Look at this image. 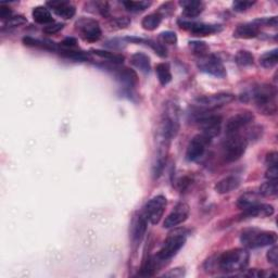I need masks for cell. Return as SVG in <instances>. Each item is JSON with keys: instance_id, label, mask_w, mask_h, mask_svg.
I'll return each instance as SVG.
<instances>
[{"instance_id": "44", "label": "cell", "mask_w": 278, "mask_h": 278, "mask_svg": "<svg viewBox=\"0 0 278 278\" xmlns=\"http://www.w3.org/2000/svg\"><path fill=\"white\" fill-rule=\"evenodd\" d=\"M265 176H266L267 179H269V181H277V177H278V167H277V166L270 167L269 168H267Z\"/></svg>"}, {"instance_id": "45", "label": "cell", "mask_w": 278, "mask_h": 278, "mask_svg": "<svg viewBox=\"0 0 278 278\" xmlns=\"http://www.w3.org/2000/svg\"><path fill=\"white\" fill-rule=\"evenodd\" d=\"M277 157H278V154H277L276 151H273V152H270L269 154H267L266 160H265L266 166L269 167L277 166Z\"/></svg>"}, {"instance_id": "23", "label": "cell", "mask_w": 278, "mask_h": 278, "mask_svg": "<svg viewBox=\"0 0 278 278\" xmlns=\"http://www.w3.org/2000/svg\"><path fill=\"white\" fill-rule=\"evenodd\" d=\"M33 19L36 23L42 24V25H49L54 23V18L51 15L49 9H47L44 6H38L33 9Z\"/></svg>"}, {"instance_id": "13", "label": "cell", "mask_w": 278, "mask_h": 278, "mask_svg": "<svg viewBox=\"0 0 278 278\" xmlns=\"http://www.w3.org/2000/svg\"><path fill=\"white\" fill-rule=\"evenodd\" d=\"M254 115L250 111H243L237 113L228 118L225 125L226 135H233V134H238L243 128L248 126L250 123L253 122Z\"/></svg>"}, {"instance_id": "9", "label": "cell", "mask_w": 278, "mask_h": 278, "mask_svg": "<svg viewBox=\"0 0 278 278\" xmlns=\"http://www.w3.org/2000/svg\"><path fill=\"white\" fill-rule=\"evenodd\" d=\"M198 68L204 73L210 74L215 77L223 79L226 76L225 66L218 56L215 55H204L200 56L198 61Z\"/></svg>"}, {"instance_id": "41", "label": "cell", "mask_w": 278, "mask_h": 278, "mask_svg": "<svg viewBox=\"0 0 278 278\" xmlns=\"http://www.w3.org/2000/svg\"><path fill=\"white\" fill-rule=\"evenodd\" d=\"M267 260H269L270 263H272L273 265H277L278 264V248L277 246H273L272 248L267 251V254H266Z\"/></svg>"}, {"instance_id": "39", "label": "cell", "mask_w": 278, "mask_h": 278, "mask_svg": "<svg viewBox=\"0 0 278 278\" xmlns=\"http://www.w3.org/2000/svg\"><path fill=\"white\" fill-rule=\"evenodd\" d=\"M254 3V1H235L233 3V8L237 12H244L246 10L250 9Z\"/></svg>"}, {"instance_id": "3", "label": "cell", "mask_w": 278, "mask_h": 278, "mask_svg": "<svg viewBox=\"0 0 278 278\" xmlns=\"http://www.w3.org/2000/svg\"><path fill=\"white\" fill-rule=\"evenodd\" d=\"M179 130V110L176 104L167 102L164 107V111L161 118V125L159 130V137L172 140V138L177 135Z\"/></svg>"}, {"instance_id": "11", "label": "cell", "mask_w": 278, "mask_h": 278, "mask_svg": "<svg viewBox=\"0 0 278 278\" xmlns=\"http://www.w3.org/2000/svg\"><path fill=\"white\" fill-rule=\"evenodd\" d=\"M212 139L204 136L203 134L195 135L187 146L186 159L190 162H197L203 157L208 146Z\"/></svg>"}, {"instance_id": "20", "label": "cell", "mask_w": 278, "mask_h": 278, "mask_svg": "<svg viewBox=\"0 0 278 278\" xmlns=\"http://www.w3.org/2000/svg\"><path fill=\"white\" fill-rule=\"evenodd\" d=\"M148 221L141 213L135 216L132 222V238L134 243H139L143 238L147 230Z\"/></svg>"}, {"instance_id": "42", "label": "cell", "mask_w": 278, "mask_h": 278, "mask_svg": "<svg viewBox=\"0 0 278 278\" xmlns=\"http://www.w3.org/2000/svg\"><path fill=\"white\" fill-rule=\"evenodd\" d=\"M131 24V20L124 17V18H116V19H113L112 20V25L115 28H127L128 25Z\"/></svg>"}, {"instance_id": "36", "label": "cell", "mask_w": 278, "mask_h": 278, "mask_svg": "<svg viewBox=\"0 0 278 278\" xmlns=\"http://www.w3.org/2000/svg\"><path fill=\"white\" fill-rule=\"evenodd\" d=\"M190 47H192L195 55H198L200 56L207 55L208 46L205 45V43H202V42H190Z\"/></svg>"}, {"instance_id": "37", "label": "cell", "mask_w": 278, "mask_h": 278, "mask_svg": "<svg viewBox=\"0 0 278 278\" xmlns=\"http://www.w3.org/2000/svg\"><path fill=\"white\" fill-rule=\"evenodd\" d=\"M143 42L147 43V45L150 46V47L156 51V54H158L160 56H162V58H164V56H167V49L166 47L162 44H159V43H156V42H153V40H143Z\"/></svg>"}, {"instance_id": "16", "label": "cell", "mask_w": 278, "mask_h": 278, "mask_svg": "<svg viewBox=\"0 0 278 278\" xmlns=\"http://www.w3.org/2000/svg\"><path fill=\"white\" fill-rule=\"evenodd\" d=\"M47 6L53 9V11L59 15V17L63 18L65 20L72 19L76 13L75 7L70 1H64V0H56V1H49L47 2Z\"/></svg>"}, {"instance_id": "29", "label": "cell", "mask_w": 278, "mask_h": 278, "mask_svg": "<svg viewBox=\"0 0 278 278\" xmlns=\"http://www.w3.org/2000/svg\"><path fill=\"white\" fill-rule=\"evenodd\" d=\"M23 43L27 46H29V47H37V48L47 49V50H56V44L50 42V40H40V39H36L33 37H24Z\"/></svg>"}, {"instance_id": "4", "label": "cell", "mask_w": 278, "mask_h": 278, "mask_svg": "<svg viewBox=\"0 0 278 278\" xmlns=\"http://www.w3.org/2000/svg\"><path fill=\"white\" fill-rule=\"evenodd\" d=\"M277 235L275 231L261 230L257 228L245 229L240 236V241L246 248L257 249L276 243Z\"/></svg>"}, {"instance_id": "7", "label": "cell", "mask_w": 278, "mask_h": 278, "mask_svg": "<svg viewBox=\"0 0 278 278\" xmlns=\"http://www.w3.org/2000/svg\"><path fill=\"white\" fill-rule=\"evenodd\" d=\"M167 200L164 195H156L146 203L141 214L145 216L148 223L156 225L160 222L166 212Z\"/></svg>"}, {"instance_id": "19", "label": "cell", "mask_w": 278, "mask_h": 278, "mask_svg": "<svg viewBox=\"0 0 278 278\" xmlns=\"http://www.w3.org/2000/svg\"><path fill=\"white\" fill-rule=\"evenodd\" d=\"M260 33V25L255 21L251 23H245L237 27L234 32V37L241 39L255 38Z\"/></svg>"}, {"instance_id": "5", "label": "cell", "mask_w": 278, "mask_h": 278, "mask_svg": "<svg viewBox=\"0 0 278 278\" xmlns=\"http://www.w3.org/2000/svg\"><path fill=\"white\" fill-rule=\"evenodd\" d=\"M187 234L184 229H175L168 234L167 238L164 241L161 249L156 255V259L159 262H166L171 260L173 256L177 254L184 245L186 244Z\"/></svg>"}, {"instance_id": "21", "label": "cell", "mask_w": 278, "mask_h": 278, "mask_svg": "<svg viewBox=\"0 0 278 278\" xmlns=\"http://www.w3.org/2000/svg\"><path fill=\"white\" fill-rule=\"evenodd\" d=\"M115 77L117 81H120L122 84H124L126 87H135L138 84V76L135 71L127 68L116 69Z\"/></svg>"}, {"instance_id": "15", "label": "cell", "mask_w": 278, "mask_h": 278, "mask_svg": "<svg viewBox=\"0 0 278 278\" xmlns=\"http://www.w3.org/2000/svg\"><path fill=\"white\" fill-rule=\"evenodd\" d=\"M178 24L181 28L189 29L194 35L195 36H208L211 34L219 33L222 30V27L216 24H207V23H195V22H188V21H182L179 20Z\"/></svg>"}, {"instance_id": "18", "label": "cell", "mask_w": 278, "mask_h": 278, "mask_svg": "<svg viewBox=\"0 0 278 278\" xmlns=\"http://www.w3.org/2000/svg\"><path fill=\"white\" fill-rule=\"evenodd\" d=\"M240 184H241V179L238 176H236V175H229V176H226L216 183L215 190L216 193H219L221 195L229 194L231 192H234V190L238 189Z\"/></svg>"}, {"instance_id": "25", "label": "cell", "mask_w": 278, "mask_h": 278, "mask_svg": "<svg viewBox=\"0 0 278 278\" xmlns=\"http://www.w3.org/2000/svg\"><path fill=\"white\" fill-rule=\"evenodd\" d=\"M163 15L160 12L150 13L142 19L141 27L146 30H154L160 27Z\"/></svg>"}, {"instance_id": "33", "label": "cell", "mask_w": 278, "mask_h": 278, "mask_svg": "<svg viewBox=\"0 0 278 278\" xmlns=\"http://www.w3.org/2000/svg\"><path fill=\"white\" fill-rule=\"evenodd\" d=\"M277 181H267L261 185L259 195H264V197H273L277 195Z\"/></svg>"}, {"instance_id": "47", "label": "cell", "mask_w": 278, "mask_h": 278, "mask_svg": "<svg viewBox=\"0 0 278 278\" xmlns=\"http://www.w3.org/2000/svg\"><path fill=\"white\" fill-rule=\"evenodd\" d=\"M76 44H77V40L73 37H68L65 38L62 43H61V46H62L63 48H74L76 47Z\"/></svg>"}, {"instance_id": "38", "label": "cell", "mask_w": 278, "mask_h": 278, "mask_svg": "<svg viewBox=\"0 0 278 278\" xmlns=\"http://www.w3.org/2000/svg\"><path fill=\"white\" fill-rule=\"evenodd\" d=\"M27 19L22 15H15V17H12L10 20H8L7 23H6V27L7 28H18V27H21V25L27 23Z\"/></svg>"}, {"instance_id": "1", "label": "cell", "mask_w": 278, "mask_h": 278, "mask_svg": "<svg viewBox=\"0 0 278 278\" xmlns=\"http://www.w3.org/2000/svg\"><path fill=\"white\" fill-rule=\"evenodd\" d=\"M250 254L246 249L236 248L224 252L216 260V265L224 273H237L245 271L249 264Z\"/></svg>"}, {"instance_id": "40", "label": "cell", "mask_w": 278, "mask_h": 278, "mask_svg": "<svg viewBox=\"0 0 278 278\" xmlns=\"http://www.w3.org/2000/svg\"><path fill=\"white\" fill-rule=\"evenodd\" d=\"M63 27H64L63 23H51L49 25H46L44 28V33L48 35H53L58 33L59 30L63 28Z\"/></svg>"}, {"instance_id": "34", "label": "cell", "mask_w": 278, "mask_h": 278, "mask_svg": "<svg viewBox=\"0 0 278 278\" xmlns=\"http://www.w3.org/2000/svg\"><path fill=\"white\" fill-rule=\"evenodd\" d=\"M123 6H124L128 11L131 12H140L143 10L148 9L151 6L150 1H123Z\"/></svg>"}, {"instance_id": "10", "label": "cell", "mask_w": 278, "mask_h": 278, "mask_svg": "<svg viewBox=\"0 0 278 278\" xmlns=\"http://www.w3.org/2000/svg\"><path fill=\"white\" fill-rule=\"evenodd\" d=\"M76 28L81 34L82 38L86 42L95 43L101 37L100 25L96 20L82 18L76 22Z\"/></svg>"}, {"instance_id": "6", "label": "cell", "mask_w": 278, "mask_h": 278, "mask_svg": "<svg viewBox=\"0 0 278 278\" xmlns=\"http://www.w3.org/2000/svg\"><path fill=\"white\" fill-rule=\"evenodd\" d=\"M223 142V157L226 162L231 163L238 161L244 156L247 147H248V139L241 135L240 133L226 135Z\"/></svg>"}, {"instance_id": "43", "label": "cell", "mask_w": 278, "mask_h": 278, "mask_svg": "<svg viewBox=\"0 0 278 278\" xmlns=\"http://www.w3.org/2000/svg\"><path fill=\"white\" fill-rule=\"evenodd\" d=\"M185 275V271L182 267H176V269H173L169 272L166 273L163 276L166 277H173V278H179V277H183Z\"/></svg>"}, {"instance_id": "14", "label": "cell", "mask_w": 278, "mask_h": 278, "mask_svg": "<svg viewBox=\"0 0 278 278\" xmlns=\"http://www.w3.org/2000/svg\"><path fill=\"white\" fill-rule=\"evenodd\" d=\"M190 209L186 203H178L174 210L164 220V228H174L176 226L185 223L189 218Z\"/></svg>"}, {"instance_id": "28", "label": "cell", "mask_w": 278, "mask_h": 278, "mask_svg": "<svg viewBox=\"0 0 278 278\" xmlns=\"http://www.w3.org/2000/svg\"><path fill=\"white\" fill-rule=\"evenodd\" d=\"M278 62V50L273 49L271 51H267L264 55L261 56L260 58V64L265 69H272L277 64Z\"/></svg>"}, {"instance_id": "46", "label": "cell", "mask_w": 278, "mask_h": 278, "mask_svg": "<svg viewBox=\"0 0 278 278\" xmlns=\"http://www.w3.org/2000/svg\"><path fill=\"white\" fill-rule=\"evenodd\" d=\"M0 18L2 20H10L12 18V11L10 10V8L7 7H3L1 6L0 7Z\"/></svg>"}, {"instance_id": "31", "label": "cell", "mask_w": 278, "mask_h": 278, "mask_svg": "<svg viewBox=\"0 0 278 278\" xmlns=\"http://www.w3.org/2000/svg\"><path fill=\"white\" fill-rule=\"evenodd\" d=\"M236 63L238 64L239 66H243V68H246V66H250L253 64L254 62V58L253 55H252L250 51L247 50H240L237 53L236 55Z\"/></svg>"}, {"instance_id": "35", "label": "cell", "mask_w": 278, "mask_h": 278, "mask_svg": "<svg viewBox=\"0 0 278 278\" xmlns=\"http://www.w3.org/2000/svg\"><path fill=\"white\" fill-rule=\"evenodd\" d=\"M159 38L162 42V44L167 45H175L177 43V36L174 32L171 30H167V32H163L159 36Z\"/></svg>"}, {"instance_id": "27", "label": "cell", "mask_w": 278, "mask_h": 278, "mask_svg": "<svg viewBox=\"0 0 278 278\" xmlns=\"http://www.w3.org/2000/svg\"><path fill=\"white\" fill-rule=\"evenodd\" d=\"M259 194L255 193H246L244 194L241 197L238 199V202H237V205L238 208L241 210H246L252 205H254L256 203H259Z\"/></svg>"}, {"instance_id": "24", "label": "cell", "mask_w": 278, "mask_h": 278, "mask_svg": "<svg viewBox=\"0 0 278 278\" xmlns=\"http://www.w3.org/2000/svg\"><path fill=\"white\" fill-rule=\"evenodd\" d=\"M131 62L134 66H136L138 70H140L142 73H149L151 69L150 58L142 53H136L132 56Z\"/></svg>"}, {"instance_id": "30", "label": "cell", "mask_w": 278, "mask_h": 278, "mask_svg": "<svg viewBox=\"0 0 278 278\" xmlns=\"http://www.w3.org/2000/svg\"><path fill=\"white\" fill-rule=\"evenodd\" d=\"M61 55L66 56L71 60L74 61H81V62H85V61L89 60V55L84 53V51L75 50L73 48H63L61 49Z\"/></svg>"}, {"instance_id": "12", "label": "cell", "mask_w": 278, "mask_h": 278, "mask_svg": "<svg viewBox=\"0 0 278 278\" xmlns=\"http://www.w3.org/2000/svg\"><path fill=\"white\" fill-rule=\"evenodd\" d=\"M197 122L199 123L200 128L202 131L201 134L209 137L210 139H212L220 134L223 118L221 115L201 114L197 116Z\"/></svg>"}, {"instance_id": "26", "label": "cell", "mask_w": 278, "mask_h": 278, "mask_svg": "<svg viewBox=\"0 0 278 278\" xmlns=\"http://www.w3.org/2000/svg\"><path fill=\"white\" fill-rule=\"evenodd\" d=\"M156 73L158 76V80L159 82H160V84L162 86H167L168 83H171L172 73H171V68H169L168 63L162 62V63L157 64Z\"/></svg>"}, {"instance_id": "32", "label": "cell", "mask_w": 278, "mask_h": 278, "mask_svg": "<svg viewBox=\"0 0 278 278\" xmlns=\"http://www.w3.org/2000/svg\"><path fill=\"white\" fill-rule=\"evenodd\" d=\"M92 53H94L96 56H100V58H104V59L109 61V62H112L113 64H120V63H123V61H124V56H123L113 54V53H109V51L94 49V50H92Z\"/></svg>"}, {"instance_id": "8", "label": "cell", "mask_w": 278, "mask_h": 278, "mask_svg": "<svg viewBox=\"0 0 278 278\" xmlns=\"http://www.w3.org/2000/svg\"><path fill=\"white\" fill-rule=\"evenodd\" d=\"M234 99L235 96L233 94H228V92H220V94L199 97L195 100V105L200 108V109L210 111L216 109V108L228 105Z\"/></svg>"}, {"instance_id": "2", "label": "cell", "mask_w": 278, "mask_h": 278, "mask_svg": "<svg viewBox=\"0 0 278 278\" xmlns=\"http://www.w3.org/2000/svg\"><path fill=\"white\" fill-rule=\"evenodd\" d=\"M249 97L254 100L257 109L263 114L273 115L277 112V90L274 86L270 84L257 85L252 89Z\"/></svg>"}, {"instance_id": "17", "label": "cell", "mask_w": 278, "mask_h": 278, "mask_svg": "<svg viewBox=\"0 0 278 278\" xmlns=\"http://www.w3.org/2000/svg\"><path fill=\"white\" fill-rule=\"evenodd\" d=\"M274 214V207L267 203H256L252 207L244 210L243 216L246 218H267Z\"/></svg>"}, {"instance_id": "22", "label": "cell", "mask_w": 278, "mask_h": 278, "mask_svg": "<svg viewBox=\"0 0 278 278\" xmlns=\"http://www.w3.org/2000/svg\"><path fill=\"white\" fill-rule=\"evenodd\" d=\"M179 4L184 9V14L187 18H195L200 13H202L204 9V3L198 0H183Z\"/></svg>"}]
</instances>
